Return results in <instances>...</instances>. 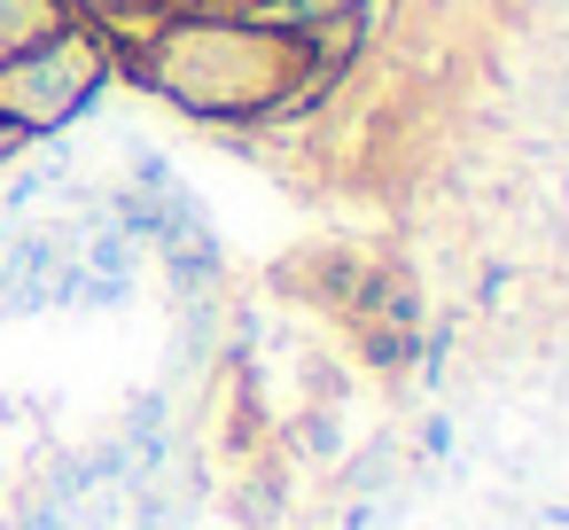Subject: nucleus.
I'll use <instances>...</instances> for the list:
<instances>
[{
  "mask_svg": "<svg viewBox=\"0 0 569 530\" xmlns=\"http://www.w3.org/2000/svg\"><path fill=\"white\" fill-rule=\"evenodd\" d=\"M133 71L180 102L188 118H273L289 110L297 94H312L328 71L312 56V40L281 32V24H258L242 9H180L164 17L141 48H133Z\"/></svg>",
  "mask_w": 569,
  "mask_h": 530,
  "instance_id": "nucleus-1",
  "label": "nucleus"
},
{
  "mask_svg": "<svg viewBox=\"0 0 569 530\" xmlns=\"http://www.w3.org/2000/svg\"><path fill=\"white\" fill-rule=\"evenodd\" d=\"M63 24H71L63 0H0V63L24 56V48L48 40V32H63Z\"/></svg>",
  "mask_w": 569,
  "mask_h": 530,
  "instance_id": "nucleus-4",
  "label": "nucleus"
},
{
  "mask_svg": "<svg viewBox=\"0 0 569 530\" xmlns=\"http://www.w3.org/2000/svg\"><path fill=\"white\" fill-rule=\"evenodd\" d=\"M110 71H118V48L94 32V24H63V32H48V40H32L24 56H9L0 63V118H9L24 141H48V133H63L102 87H110Z\"/></svg>",
  "mask_w": 569,
  "mask_h": 530,
  "instance_id": "nucleus-2",
  "label": "nucleus"
},
{
  "mask_svg": "<svg viewBox=\"0 0 569 530\" xmlns=\"http://www.w3.org/2000/svg\"><path fill=\"white\" fill-rule=\"evenodd\" d=\"M538 522H546V530H569V499H553V507H538Z\"/></svg>",
  "mask_w": 569,
  "mask_h": 530,
  "instance_id": "nucleus-6",
  "label": "nucleus"
},
{
  "mask_svg": "<svg viewBox=\"0 0 569 530\" xmlns=\"http://www.w3.org/2000/svg\"><path fill=\"white\" fill-rule=\"evenodd\" d=\"M63 9H71L79 24H94V32L118 48V40H149L164 17H180V9H188V0H63Z\"/></svg>",
  "mask_w": 569,
  "mask_h": 530,
  "instance_id": "nucleus-3",
  "label": "nucleus"
},
{
  "mask_svg": "<svg viewBox=\"0 0 569 530\" xmlns=\"http://www.w3.org/2000/svg\"><path fill=\"white\" fill-rule=\"evenodd\" d=\"M24 149H32V141H24V133H17L9 118H0V164H9V157H24Z\"/></svg>",
  "mask_w": 569,
  "mask_h": 530,
  "instance_id": "nucleus-5",
  "label": "nucleus"
}]
</instances>
